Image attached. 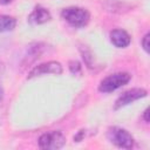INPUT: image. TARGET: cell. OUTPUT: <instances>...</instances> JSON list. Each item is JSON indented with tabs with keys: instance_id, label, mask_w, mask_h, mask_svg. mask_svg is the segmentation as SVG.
Instances as JSON below:
<instances>
[{
	"instance_id": "obj_1",
	"label": "cell",
	"mask_w": 150,
	"mask_h": 150,
	"mask_svg": "<svg viewBox=\"0 0 150 150\" xmlns=\"http://www.w3.org/2000/svg\"><path fill=\"white\" fill-rule=\"evenodd\" d=\"M61 16L64 21H67L70 26L75 28H81L88 25L90 20V13L82 7L70 6L66 7L61 12Z\"/></svg>"
},
{
	"instance_id": "obj_2",
	"label": "cell",
	"mask_w": 150,
	"mask_h": 150,
	"mask_svg": "<svg viewBox=\"0 0 150 150\" xmlns=\"http://www.w3.org/2000/svg\"><path fill=\"white\" fill-rule=\"evenodd\" d=\"M130 80H131V75L129 73H125V71L114 73V74L108 75L100 82L98 90L101 93L108 94V93H111V91L123 87L124 84L129 83Z\"/></svg>"
},
{
	"instance_id": "obj_3",
	"label": "cell",
	"mask_w": 150,
	"mask_h": 150,
	"mask_svg": "<svg viewBox=\"0 0 150 150\" xmlns=\"http://www.w3.org/2000/svg\"><path fill=\"white\" fill-rule=\"evenodd\" d=\"M107 137L110 141V143L121 149H131L135 143L131 134L128 130L120 127H110L108 129Z\"/></svg>"
},
{
	"instance_id": "obj_4",
	"label": "cell",
	"mask_w": 150,
	"mask_h": 150,
	"mask_svg": "<svg viewBox=\"0 0 150 150\" xmlns=\"http://www.w3.org/2000/svg\"><path fill=\"white\" fill-rule=\"evenodd\" d=\"M39 146L45 150H57L66 144V136L60 130H50L39 137Z\"/></svg>"
},
{
	"instance_id": "obj_5",
	"label": "cell",
	"mask_w": 150,
	"mask_h": 150,
	"mask_svg": "<svg viewBox=\"0 0 150 150\" xmlns=\"http://www.w3.org/2000/svg\"><path fill=\"white\" fill-rule=\"evenodd\" d=\"M148 95V91L143 88H131L129 90H125L124 93H122L117 100L115 101V109H120L122 107H125L139 98H143Z\"/></svg>"
},
{
	"instance_id": "obj_6",
	"label": "cell",
	"mask_w": 150,
	"mask_h": 150,
	"mask_svg": "<svg viewBox=\"0 0 150 150\" xmlns=\"http://www.w3.org/2000/svg\"><path fill=\"white\" fill-rule=\"evenodd\" d=\"M62 73V66L57 61H48L45 63H41L39 66H35L28 74V79H33L36 76H42L46 74H54L60 75Z\"/></svg>"
},
{
	"instance_id": "obj_7",
	"label": "cell",
	"mask_w": 150,
	"mask_h": 150,
	"mask_svg": "<svg viewBox=\"0 0 150 150\" xmlns=\"http://www.w3.org/2000/svg\"><path fill=\"white\" fill-rule=\"evenodd\" d=\"M110 41L117 48H125L130 45L131 38L124 29H114L110 32Z\"/></svg>"
},
{
	"instance_id": "obj_8",
	"label": "cell",
	"mask_w": 150,
	"mask_h": 150,
	"mask_svg": "<svg viewBox=\"0 0 150 150\" xmlns=\"http://www.w3.org/2000/svg\"><path fill=\"white\" fill-rule=\"evenodd\" d=\"M52 19V14L50 12L45 8V7H41V6H38L33 9V12L29 14L28 16V21L32 22V23H35V25H41V23H45L47 21H49Z\"/></svg>"
},
{
	"instance_id": "obj_9",
	"label": "cell",
	"mask_w": 150,
	"mask_h": 150,
	"mask_svg": "<svg viewBox=\"0 0 150 150\" xmlns=\"http://www.w3.org/2000/svg\"><path fill=\"white\" fill-rule=\"evenodd\" d=\"M43 52V45L42 43H34V45H30L27 49V54L25 55L23 57V62H22V66L26 67L28 64H30L32 62H34L36 59L40 57V55L42 54Z\"/></svg>"
},
{
	"instance_id": "obj_10",
	"label": "cell",
	"mask_w": 150,
	"mask_h": 150,
	"mask_svg": "<svg viewBox=\"0 0 150 150\" xmlns=\"http://www.w3.org/2000/svg\"><path fill=\"white\" fill-rule=\"evenodd\" d=\"M16 26V19L11 15L0 14V33L13 30Z\"/></svg>"
},
{
	"instance_id": "obj_11",
	"label": "cell",
	"mask_w": 150,
	"mask_h": 150,
	"mask_svg": "<svg viewBox=\"0 0 150 150\" xmlns=\"http://www.w3.org/2000/svg\"><path fill=\"white\" fill-rule=\"evenodd\" d=\"M69 70L74 75H81V73H82V66H81V63L79 61L71 60V61H69Z\"/></svg>"
},
{
	"instance_id": "obj_12",
	"label": "cell",
	"mask_w": 150,
	"mask_h": 150,
	"mask_svg": "<svg viewBox=\"0 0 150 150\" xmlns=\"http://www.w3.org/2000/svg\"><path fill=\"white\" fill-rule=\"evenodd\" d=\"M149 36H150L149 33H146L143 36L142 41H141V45H142V47H143V49H144L145 53H149Z\"/></svg>"
},
{
	"instance_id": "obj_13",
	"label": "cell",
	"mask_w": 150,
	"mask_h": 150,
	"mask_svg": "<svg viewBox=\"0 0 150 150\" xmlns=\"http://www.w3.org/2000/svg\"><path fill=\"white\" fill-rule=\"evenodd\" d=\"M83 135H84V130H80V131L77 132V135L74 136V141H75V142H81L82 138H83Z\"/></svg>"
},
{
	"instance_id": "obj_14",
	"label": "cell",
	"mask_w": 150,
	"mask_h": 150,
	"mask_svg": "<svg viewBox=\"0 0 150 150\" xmlns=\"http://www.w3.org/2000/svg\"><path fill=\"white\" fill-rule=\"evenodd\" d=\"M143 120L145 123H149V108H146L143 112Z\"/></svg>"
},
{
	"instance_id": "obj_15",
	"label": "cell",
	"mask_w": 150,
	"mask_h": 150,
	"mask_svg": "<svg viewBox=\"0 0 150 150\" xmlns=\"http://www.w3.org/2000/svg\"><path fill=\"white\" fill-rule=\"evenodd\" d=\"M13 0H0V5H8L11 4Z\"/></svg>"
},
{
	"instance_id": "obj_16",
	"label": "cell",
	"mask_w": 150,
	"mask_h": 150,
	"mask_svg": "<svg viewBox=\"0 0 150 150\" xmlns=\"http://www.w3.org/2000/svg\"><path fill=\"white\" fill-rule=\"evenodd\" d=\"M2 96H4V90H2V87L0 86V101L2 100Z\"/></svg>"
},
{
	"instance_id": "obj_17",
	"label": "cell",
	"mask_w": 150,
	"mask_h": 150,
	"mask_svg": "<svg viewBox=\"0 0 150 150\" xmlns=\"http://www.w3.org/2000/svg\"><path fill=\"white\" fill-rule=\"evenodd\" d=\"M2 68H4V67H2V63H1V62H0V71H1V70H2Z\"/></svg>"
}]
</instances>
